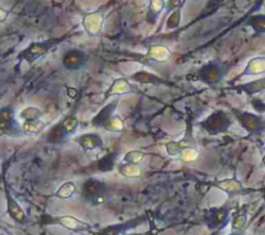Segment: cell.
Returning <instances> with one entry per match:
<instances>
[{"label":"cell","instance_id":"obj_14","mask_svg":"<svg viewBox=\"0 0 265 235\" xmlns=\"http://www.w3.org/2000/svg\"><path fill=\"white\" fill-rule=\"evenodd\" d=\"M76 192V185L71 182L63 184L56 192V196L60 198H70Z\"/></svg>","mask_w":265,"mask_h":235},{"label":"cell","instance_id":"obj_3","mask_svg":"<svg viewBox=\"0 0 265 235\" xmlns=\"http://www.w3.org/2000/svg\"><path fill=\"white\" fill-rule=\"evenodd\" d=\"M214 187L219 188L223 191L226 192L230 196H236V195H248L256 190L251 188H246L243 186V184L236 179H230L225 180L221 182H215Z\"/></svg>","mask_w":265,"mask_h":235},{"label":"cell","instance_id":"obj_23","mask_svg":"<svg viewBox=\"0 0 265 235\" xmlns=\"http://www.w3.org/2000/svg\"><path fill=\"white\" fill-rule=\"evenodd\" d=\"M262 162H263V165L265 166V155H264V157H263V159H262Z\"/></svg>","mask_w":265,"mask_h":235},{"label":"cell","instance_id":"obj_7","mask_svg":"<svg viewBox=\"0 0 265 235\" xmlns=\"http://www.w3.org/2000/svg\"><path fill=\"white\" fill-rule=\"evenodd\" d=\"M229 216V209L221 207L216 208L212 213V215L208 218V224L212 226L211 228H218L219 226H222L223 224L226 223L227 219Z\"/></svg>","mask_w":265,"mask_h":235},{"label":"cell","instance_id":"obj_11","mask_svg":"<svg viewBox=\"0 0 265 235\" xmlns=\"http://www.w3.org/2000/svg\"><path fill=\"white\" fill-rule=\"evenodd\" d=\"M247 223V212L239 213L236 215L231 222L232 231H244Z\"/></svg>","mask_w":265,"mask_h":235},{"label":"cell","instance_id":"obj_21","mask_svg":"<svg viewBox=\"0 0 265 235\" xmlns=\"http://www.w3.org/2000/svg\"><path fill=\"white\" fill-rule=\"evenodd\" d=\"M262 193H263V200L265 201V187L262 188Z\"/></svg>","mask_w":265,"mask_h":235},{"label":"cell","instance_id":"obj_8","mask_svg":"<svg viewBox=\"0 0 265 235\" xmlns=\"http://www.w3.org/2000/svg\"><path fill=\"white\" fill-rule=\"evenodd\" d=\"M238 88L243 92L247 93V95H250V96L256 95V94H258V93L265 90V78L253 80V82L247 83L245 85L239 86Z\"/></svg>","mask_w":265,"mask_h":235},{"label":"cell","instance_id":"obj_16","mask_svg":"<svg viewBox=\"0 0 265 235\" xmlns=\"http://www.w3.org/2000/svg\"><path fill=\"white\" fill-rule=\"evenodd\" d=\"M44 127L43 122H39V121H27V122L24 124V130L28 133H36L41 131Z\"/></svg>","mask_w":265,"mask_h":235},{"label":"cell","instance_id":"obj_15","mask_svg":"<svg viewBox=\"0 0 265 235\" xmlns=\"http://www.w3.org/2000/svg\"><path fill=\"white\" fill-rule=\"evenodd\" d=\"M120 172H122L123 175L127 176V177L138 176L141 173L140 168L137 165H136V164H134V163H128L124 167L120 168Z\"/></svg>","mask_w":265,"mask_h":235},{"label":"cell","instance_id":"obj_20","mask_svg":"<svg viewBox=\"0 0 265 235\" xmlns=\"http://www.w3.org/2000/svg\"><path fill=\"white\" fill-rule=\"evenodd\" d=\"M229 235H245V230L244 231H232Z\"/></svg>","mask_w":265,"mask_h":235},{"label":"cell","instance_id":"obj_18","mask_svg":"<svg viewBox=\"0 0 265 235\" xmlns=\"http://www.w3.org/2000/svg\"><path fill=\"white\" fill-rule=\"evenodd\" d=\"M143 159V154L140 152H130L125 156L124 161H126L127 163H134L137 164L138 162H140Z\"/></svg>","mask_w":265,"mask_h":235},{"label":"cell","instance_id":"obj_1","mask_svg":"<svg viewBox=\"0 0 265 235\" xmlns=\"http://www.w3.org/2000/svg\"><path fill=\"white\" fill-rule=\"evenodd\" d=\"M234 113L240 125H242L244 129H246L248 133L252 135H258L262 132L264 129V123L261 117L247 111L234 110Z\"/></svg>","mask_w":265,"mask_h":235},{"label":"cell","instance_id":"obj_22","mask_svg":"<svg viewBox=\"0 0 265 235\" xmlns=\"http://www.w3.org/2000/svg\"><path fill=\"white\" fill-rule=\"evenodd\" d=\"M124 235H142L140 233H132V234H124Z\"/></svg>","mask_w":265,"mask_h":235},{"label":"cell","instance_id":"obj_9","mask_svg":"<svg viewBox=\"0 0 265 235\" xmlns=\"http://www.w3.org/2000/svg\"><path fill=\"white\" fill-rule=\"evenodd\" d=\"M77 141L85 150H93L102 144L101 137L94 134L81 135L79 139H77Z\"/></svg>","mask_w":265,"mask_h":235},{"label":"cell","instance_id":"obj_17","mask_svg":"<svg viewBox=\"0 0 265 235\" xmlns=\"http://www.w3.org/2000/svg\"><path fill=\"white\" fill-rule=\"evenodd\" d=\"M78 123H77V120L74 119V118H68L63 121V123L61 125V128L62 130L64 132V134H68V133H71L73 132L76 127H77Z\"/></svg>","mask_w":265,"mask_h":235},{"label":"cell","instance_id":"obj_12","mask_svg":"<svg viewBox=\"0 0 265 235\" xmlns=\"http://www.w3.org/2000/svg\"><path fill=\"white\" fill-rule=\"evenodd\" d=\"M207 74L204 75V78L208 83H218L223 76V71L221 67L216 65H212L206 67Z\"/></svg>","mask_w":265,"mask_h":235},{"label":"cell","instance_id":"obj_13","mask_svg":"<svg viewBox=\"0 0 265 235\" xmlns=\"http://www.w3.org/2000/svg\"><path fill=\"white\" fill-rule=\"evenodd\" d=\"M248 25H250L257 33H264L265 32V15H258L253 17L250 22H248Z\"/></svg>","mask_w":265,"mask_h":235},{"label":"cell","instance_id":"obj_5","mask_svg":"<svg viewBox=\"0 0 265 235\" xmlns=\"http://www.w3.org/2000/svg\"><path fill=\"white\" fill-rule=\"evenodd\" d=\"M105 190V185L96 181H88L84 185L85 196L90 198L93 202L98 201L99 204H102L100 201H103V194Z\"/></svg>","mask_w":265,"mask_h":235},{"label":"cell","instance_id":"obj_4","mask_svg":"<svg viewBox=\"0 0 265 235\" xmlns=\"http://www.w3.org/2000/svg\"><path fill=\"white\" fill-rule=\"evenodd\" d=\"M51 223H57L66 228L73 230V231H87L90 229V226L78 220L76 218L73 217H58V218H53Z\"/></svg>","mask_w":265,"mask_h":235},{"label":"cell","instance_id":"obj_2","mask_svg":"<svg viewBox=\"0 0 265 235\" xmlns=\"http://www.w3.org/2000/svg\"><path fill=\"white\" fill-rule=\"evenodd\" d=\"M230 124L231 121L226 113H224L223 111H218L208 118L203 123V126L211 134H218L227 131Z\"/></svg>","mask_w":265,"mask_h":235},{"label":"cell","instance_id":"obj_6","mask_svg":"<svg viewBox=\"0 0 265 235\" xmlns=\"http://www.w3.org/2000/svg\"><path fill=\"white\" fill-rule=\"evenodd\" d=\"M265 74V57H254L247 62V67L240 77L259 76Z\"/></svg>","mask_w":265,"mask_h":235},{"label":"cell","instance_id":"obj_10","mask_svg":"<svg viewBox=\"0 0 265 235\" xmlns=\"http://www.w3.org/2000/svg\"><path fill=\"white\" fill-rule=\"evenodd\" d=\"M6 198H7V209H9L10 216L13 217L16 221L22 222L24 219H25V214H24L22 208L9 193L6 194Z\"/></svg>","mask_w":265,"mask_h":235},{"label":"cell","instance_id":"obj_19","mask_svg":"<svg viewBox=\"0 0 265 235\" xmlns=\"http://www.w3.org/2000/svg\"><path fill=\"white\" fill-rule=\"evenodd\" d=\"M252 105L257 112H264L265 111V104L260 99H255L252 101Z\"/></svg>","mask_w":265,"mask_h":235}]
</instances>
